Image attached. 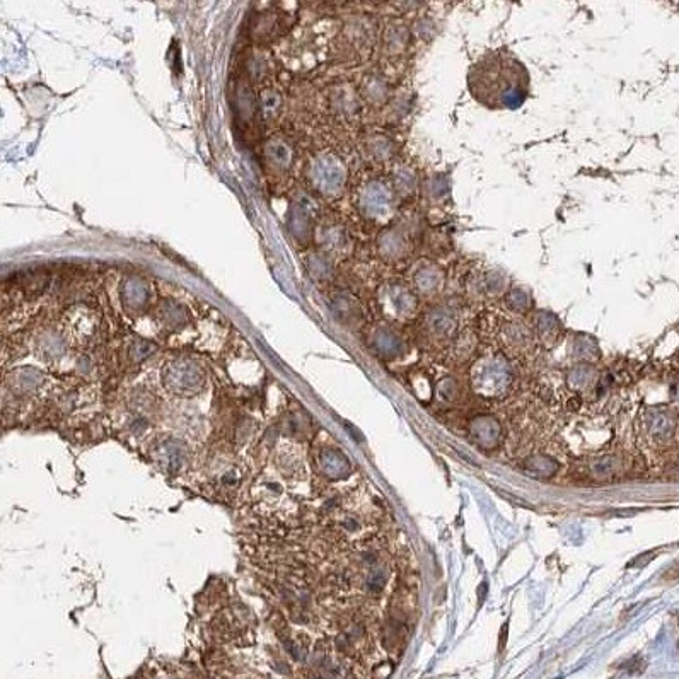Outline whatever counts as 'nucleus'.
I'll use <instances>...</instances> for the list:
<instances>
[{
    "instance_id": "15",
    "label": "nucleus",
    "mask_w": 679,
    "mask_h": 679,
    "mask_svg": "<svg viewBox=\"0 0 679 679\" xmlns=\"http://www.w3.org/2000/svg\"><path fill=\"white\" fill-rule=\"evenodd\" d=\"M386 41L392 52H399V49H403L408 43L406 28H404V26H391V28L388 29Z\"/></svg>"
},
{
    "instance_id": "7",
    "label": "nucleus",
    "mask_w": 679,
    "mask_h": 679,
    "mask_svg": "<svg viewBox=\"0 0 679 679\" xmlns=\"http://www.w3.org/2000/svg\"><path fill=\"white\" fill-rule=\"evenodd\" d=\"M379 250L386 258L399 259L406 254L408 251V241L404 238L402 231L396 229H389V231L381 234L379 238Z\"/></svg>"
},
{
    "instance_id": "9",
    "label": "nucleus",
    "mask_w": 679,
    "mask_h": 679,
    "mask_svg": "<svg viewBox=\"0 0 679 679\" xmlns=\"http://www.w3.org/2000/svg\"><path fill=\"white\" fill-rule=\"evenodd\" d=\"M318 179L321 183L323 190H326V192H337L340 186L343 185L342 166L333 161H323L321 166H319Z\"/></svg>"
},
{
    "instance_id": "3",
    "label": "nucleus",
    "mask_w": 679,
    "mask_h": 679,
    "mask_svg": "<svg viewBox=\"0 0 679 679\" xmlns=\"http://www.w3.org/2000/svg\"><path fill=\"white\" fill-rule=\"evenodd\" d=\"M364 212L371 217H386L392 208V194L383 183H371L360 197Z\"/></svg>"
},
{
    "instance_id": "12",
    "label": "nucleus",
    "mask_w": 679,
    "mask_h": 679,
    "mask_svg": "<svg viewBox=\"0 0 679 679\" xmlns=\"http://www.w3.org/2000/svg\"><path fill=\"white\" fill-rule=\"evenodd\" d=\"M505 304L510 311L526 312V309H529V306H531V296H529L524 289L514 287L512 291L505 296Z\"/></svg>"
},
{
    "instance_id": "18",
    "label": "nucleus",
    "mask_w": 679,
    "mask_h": 679,
    "mask_svg": "<svg viewBox=\"0 0 679 679\" xmlns=\"http://www.w3.org/2000/svg\"><path fill=\"white\" fill-rule=\"evenodd\" d=\"M388 94V87L386 84L379 79H372L371 84L367 86V96L374 99V101H383Z\"/></svg>"
},
{
    "instance_id": "14",
    "label": "nucleus",
    "mask_w": 679,
    "mask_h": 679,
    "mask_svg": "<svg viewBox=\"0 0 679 679\" xmlns=\"http://www.w3.org/2000/svg\"><path fill=\"white\" fill-rule=\"evenodd\" d=\"M594 381H596V371L593 367H587V365H581L570 374V383L575 388H589L593 386Z\"/></svg>"
},
{
    "instance_id": "17",
    "label": "nucleus",
    "mask_w": 679,
    "mask_h": 679,
    "mask_svg": "<svg viewBox=\"0 0 679 679\" xmlns=\"http://www.w3.org/2000/svg\"><path fill=\"white\" fill-rule=\"evenodd\" d=\"M505 282H507V277L503 275V273L501 272H491V273H488V277H487V280H485V285H487V289H488V292L490 293H501L503 292V289H505Z\"/></svg>"
},
{
    "instance_id": "11",
    "label": "nucleus",
    "mask_w": 679,
    "mask_h": 679,
    "mask_svg": "<svg viewBox=\"0 0 679 679\" xmlns=\"http://www.w3.org/2000/svg\"><path fill=\"white\" fill-rule=\"evenodd\" d=\"M558 328H560L558 319H556L553 314H550V312L541 311L534 316V330L537 331V335H540L541 338L555 337Z\"/></svg>"
},
{
    "instance_id": "2",
    "label": "nucleus",
    "mask_w": 679,
    "mask_h": 679,
    "mask_svg": "<svg viewBox=\"0 0 679 679\" xmlns=\"http://www.w3.org/2000/svg\"><path fill=\"white\" fill-rule=\"evenodd\" d=\"M510 381H512V372L509 364L501 357L482 358L473 369V386L476 392L488 398L507 391Z\"/></svg>"
},
{
    "instance_id": "6",
    "label": "nucleus",
    "mask_w": 679,
    "mask_h": 679,
    "mask_svg": "<svg viewBox=\"0 0 679 679\" xmlns=\"http://www.w3.org/2000/svg\"><path fill=\"white\" fill-rule=\"evenodd\" d=\"M413 284L422 296H434V293H437L442 289V285H444V275H442V272L437 268V266L425 265V266H420V268L415 272Z\"/></svg>"
},
{
    "instance_id": "10",
    "label": "nucleus",
    "mask_w": 679,
    "mask_h": 679,
    "mask_svg": "<svg viewBox=\"0 0 679 679\" xmlns=\"http://www.w3.org/2000/svg\"><path fill=\"white\" fill-rule=\"evenodd\" d=\"M321 466H323V471L326 473L328 476H333V478L345 475V473L349 471V463H346L345 457L335 451L323 452Z\"/></svg>"
},
{
    "instance_id": "5",
    "label": "nucleus",
    "mask_w": 679,
    "mask_h": 679,
    "mask_svg": "<svg viewBox=\"0 0 679 679\" xmlns=\"http://www.w3.org/2000/svg\"><path fill=\"white\" fill-rule=\"evenodd\" d=\"M201 374L194 369L192 364H178L174 365L167 376V384L179 392H190L201 386Z\"/></svg>"
},
{
    "instance_id": "4",
    "label": "nucleus",
    "mask_w": 679,
    "mask_h": 679,
    "mask_svg": "<svg viewBox=\"0 0 679 679\" xmlns=\"http://www.w3.org/2000/svg\"><path fill=\"white\" fill-rule=\"evenodd\" d=\"M384 300L388 303L389 311L395 316H410L417 311V297L402 284L389 285Z\"/></svg>"
},
{
    "instance_id": "13",
    "label": "nucleus",
    "mask_w": 679,
    "mask_h": 679,
    "mask_svg": "<svg viewBox=\"0 0 679 679\" xmlns=\"http://www.w3.org/2000/svg\"><path fill=\"white\" fill-rule=\"evenodd\" d=\"M161 456L166 459V463L169 464L171 468H176L181 464L183 457H185V445H183L179 441L166 442V445H164L161 451Z\"/></svg>"
},
{
    "instance_id": "8",
    "label": "nucleus",
    "mask_w": 679,
    "mask_h": 679,
    "mask_svg": "<svg viewBox=\"0 0 679 679\" xmlns=\"http://www.w3.org/2000/svg\"><path fill=\"white\" fill-rule=\"evenodd\" d=\"M427 330L434 335V337H448L452 333L456 328V318L451 312V309L438 307L434 309L429 316H427Z\"/></svg>"
},
{
    "instance_id": "16",
    "label": "nucleus",
    "mask_w": 679,
    "mask_h": 679,
    "mask_svg": "<svg viewBox=\"0 0 679 679\" xmlns=\"http://www.w3.org/2000/svg\"><path fill=\"white\" fill-rule=\"evenodd\" d=\"M395 185L398 188V192L402 193H411L417 186V176L413 174V171L408 169V167H402L398 169L395 176Z\"/></svg>"
},
{
    "instance_id": "1",
    "label": "nucleus",
    "mask_w": 679,
    "mask_h": 679,
    "mask_svg": "<svg viewBox=\"0 0 679 679\" xmlns=\"http://www.w3.org/2000/svg\"><path fill=\"white\" fill-rule=\"evenodd\" d=\"M468 86L473 98L491 109H516L529 93V75L509 52H490L471 67Z\"/></svg>"
}]
</instances>
